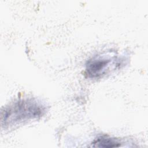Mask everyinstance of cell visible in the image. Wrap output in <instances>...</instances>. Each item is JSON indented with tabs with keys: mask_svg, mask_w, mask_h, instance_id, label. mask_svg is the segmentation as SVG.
<instances>
[{
	"mask_svg": "<svg viewBox=\"0 0 148 148\" xmlns=\"http://www.w3.org/2000/svg\"><path fill=\"white\" fill-rule=\"evenodd\" d=\"M43 112L41 106L36 102L19 101L2 112V125H14L30 119L36 118L42 115Z\"/></svg>",
	"mask_w": 148,
	"mask_h": 148,
	"instance_id": "obj_1",
	"label": "cell"
},
{
	"mask_svg": "<svg viewBox=\"0 0 148 148\" xmlns=\"http://www.w3.org/2000/svg\"><path fill=\"white\" fill-rule=\"evenodd\" d=\"M93 144L94 147H115L120 146V143L117 140L105 136L98 138L93 142Z\"/></svg>",
	"mask_w": 148,
	"mask_h": 148,
	"instance_id": "obj_3",
	"label": "cell"
},
{
	"mask_svg": "<svg viewBox=\"0 0 148 148\" xmlns=\"http://www.w3.org/2000/svg\"><path fill=\"white\" fill-rule=\"evenodd\" d=\"M116 58L108 54L98 55L88 60L86 65L87 74L91 77H98L106 74L112 66L116 65Z\"/></svg>",
	"mask_w": 148,
	"mask_h": 148,
	"instance_id": "obj_2",
	"label": "cell"
}]
</instances>
